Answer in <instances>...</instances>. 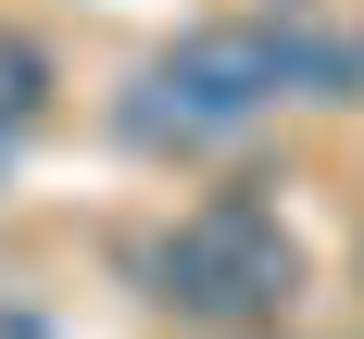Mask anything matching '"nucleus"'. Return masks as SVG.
Here are the masks:
<instances>
[{
	"label": "nucleus",
	"mask_w": 364,
	"mask_h": 339,
	"mask_svg": "<svg viewBox=\"0 0 364 339\" xmlns=\"http://www.w3.org/2000/svg\"><path fill=\"white\" fill-rule=\"evenodd\" d=\"M164 301H188V314H264V301H289V226L264 201H201L164 239Z\"/></svg>",
	"instance_id": "f03ea898"
},
{
	"label": "nucleus",
	"mask_w": 364,
	"mask_h": 339,
	"mask_svg": "<svg viewBox=\"0 0 364 339\" xmlns=\"http://www.w3.org/2000/svg\"><path fill=\"white\" fill-rule=\"evenodd\" d=\"M277 88H289V101H364V38L277 26Z\"/></svg>",
	"instance_id": "7ed1b4c3"
},
{
	"label": "nucleus",
	"mask_w": 364,
	"mask_h": 339,
	"mask_svg": "<svg viewBox=\"0 0 364 339\" xmlns=\"http://www.w3.org/2000/svg\"><path fill=\"white\" fill-rule=\"evenodd\" d=\"M289 101L277 88V26H201V38H176L164 63L139 75V139H252L264 113Z\"/></svg>",
	"instance_id": "f257e3e1"
},
{
	"label": "nucleus",
	"mask_w": 364,
	"mask_h": 339,
	"mask_svg": "<svg viewBox=\"0 0 364 339\" xmlns=\"http://www.w3.org/2000/svg\"><path fill=\"white\" fill-rule=\"evenodd\" d=\"M26 113H38V50L0 38V126H26Z\"/></svg>",
	"instance_id": "20e7f679"
},
{
	"label": "nucleus",
	"mask_w": 364,
	"mask_h": 339,
	"mask_svg": "<svg viewBox=\"0 0 364 339\" xmlns=\"http://www.w3.org/2000/svg\"><path fill=\"white\" fill-rule=\"evenodd\" d=\"M0 163H13V126H0Z\"/></svg>",
	"instance_id": "39448f33"
}]
</instances>
